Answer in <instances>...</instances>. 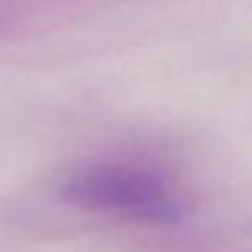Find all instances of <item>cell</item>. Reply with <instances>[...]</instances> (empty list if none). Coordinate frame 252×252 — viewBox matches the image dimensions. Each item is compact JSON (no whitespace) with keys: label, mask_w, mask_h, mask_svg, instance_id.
I'll return each mask as SVG.
<instances>
[{"label":"cell","mask_w":252,"mask_h":252,"mask_svg":"<svg viewBox=\"0 0 252 252\" xmlns=\"http://www.w3.org/2000/svg\"><path fill=\"white\" fill-rule=\"evenodd\" d=\"M15 22H17L15 12H12L10 7L0 5V37H5L7 32H12V30H15Z\"/></svg>","instance_id":"cell-2"},{"label":"cell","mask_w":252,"mask_h":252,"mask_svg":"<svg viewBox=\"0 0 252 252\" xmlns=\"http://www.w3.org/2000/svg\"><path fill=\"white\" fill-rule=\"evenodd\" d=\"M62 198L79 211L152 228H176L189 216L186 198L162 169L130 159L81 167L64 181Z\"/></svg>","instance_id":"cell-1"}]
</instances>
